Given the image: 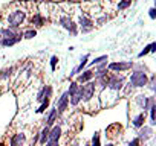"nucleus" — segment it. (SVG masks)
Here are the masks:
<instances>
[{
	"instance_id": "1",
	"label": "nucleus",
	"mask_w": 156,
	"mask_h": 146,
	"mask_svg": "<svg viewBox=\"0 0 156 146\" xmlns=\"http://www.w3.org/2000/svg\"><path fill=\"white\" fill-rule=\"evenodd\" d=\"M147 82H148V76L145 70H135L129 78V85L132 88H142L147 85Z\"/></svg>"
},
{
	"instance_id": "2",
	"label": "nucleus",
	"mask_w": 156,
	"mask_h": 146,
	"mask_svg": "<svg viewBox=\"0 0 156 146\" xmlns=\"http://www.w3.org/2000/svg\"><path fill=\"white\" fill-rule=\"evenodd\" d=\"M26 20V11L25 9H16L12 12H9L8 18H6V23L9 28H20Z\"/></svg>"
},
{
	"instance_id": "3",
	"label": "nucleus",
	"mask_w": 156,
	"mask_h": 146,
	"mask_svg": "<svg viewBox=\"0 0 156 146\" xmlns=\"http://www.w3.org/2000/svg\"><path fill=\"white\" fill-rule=\"evenodd\" d=\"M95 91H97V82H95V81L84 82V84L81 85V90H80L81 102H84V104L90 102V101L95 98Z\"/></svg>"
},
{
	"instance_id": "4",
	"label": "nucleus",
	"mask_w": 156,
	"mask_h": 146,
	"mask_svg": "<svg viewBox=\"0 0 156 146\" xmlns=\"http://www.w3.org/2000/svg\"><path fill=\"white\" fill-rule=\"evenodd\" d=\"M124 81H126V78H124L122 75H118V73H109L107 87H109L112 91H119V90H122V87H124Z\"/></svg>"
},
{
	"instance_id": "5",
	"label": "nucleus",
	"mask_w": 156,
	"mask_h": 146,
	"mask_svg": "<svg viewBox=\"0 0 156 146\" xmlns=\"http://www.w3.org/2000/svg\"><path fill=\"white\" fill-rule=\"evenodd\" d=\"M58 23H60V26L64 28L72 37H75V35L78 34V25H76L69 15H61L60 20H58Z\"/></svg>"
},
{
	"instance_id": "6",
	"label": "nucleus",
	"mask_w": 156,
	"mask_h": 146,
	"mask_svg": "<svg viewBox=\"0 0 156 146\" xmlns=\"http://www.w3.org/2000/svg\"><path fill=\"white\" fill-rule=\"evenodd\" d=\"M130 68H133V61H116V62L107 64V70L109 71H115V73L127 71Z\"/></svg>"
},
{
	"instance_id": "7",
	"label": "nucleus",
	"mask_w": 156,
	"mask_h": 146,
	"mask_svg": "<svg viewBox=\"0 0 156 146\" xmlns=\"http://www.w3.org/2000/svg\"><path fill=\"white\" fill-rule=\"evenodd\" d=\"M78 26H80V31L83 34H89L90 31H94L95 25H94V20L89 18L87 15H80V18H78Z\"/></svg>"
},
{
	"instance_id": "8",
	"label": "nucleus",
	"mask_w": 156,
	"mask_h": 146,
	"mask_svg": "<svg viewBox=\"0 0 156 146\" xmlns=\"http://www.w3.org/2000/svg\"><path fill=\"white\" fill-rule=\"evenodd\" d=\"M69 107V95L67 91H64L60 98H58V102H57V113H58V117L67 110Z\"/></svg>"
},
{
	"instance_id": "9",
	"label": "nucleus",
	"mask_w": 156,
	"mask_h": 146,
	"mask_svg": "<svg viewBox=\"0 0 156 146\" xmlns=\"http://www.w3.org/2000/svg\"><path fill=\"white\" fill-rule=\"evenodd\" d=\"M139 131H138V138H139V141H147V140H150L151 137H153V128L151 126H147V125H142L141 128H138Z\"/></svg>"
},
{
	"instance_id": "10",
	"label": "nucleus",
	"mask_w": 156,
	"mask_h": 146,
	"mask_svg": "<svg viewBox=\"0 0 156 146\" xmlns=\"http://www.w3.org/2000/svg\"><path fill=\"white\" fill-rule=\"evenodd\" d=\"M94 76H95V71H94L92 68H87V70H84L83 73H78V76H76V82H78V84L89 82V81H92V79H94Z\"/></svg>"
},
{
	"instance_id": "11",
	"label": "nucleus",
	"mask_w": 156,
	"mask_h": 146,
	"mask_svg": "<svg viewBox=\"0 0 156 146\" xmlns=\"http://www.w3.org/2000/svg\"><path fill=\"white\" fill-rule=\"evenodd\" d=\"M19 34H22L19 28H9L8 26V28L0 29V37H2V38H11V37H16Z\"/></svg>"
},
{
	"instance_id": "12",
	"label": "nucleus",
	"mask_w": 156,
	"mask_h": 146,
	"mask_svg": "<svg viewBox=\"0 0 156 146\" xmlns=\"http://www.w3.org/2000/svg\"><path fill=\"white\" fill-rule=\"evenodd\" d=\"M87 59H89V55H87V53L81 56L80 64H78V65H76V67H75V68L70 71V78H72V76H75V75H78V73H81V71L84 70V67L87 65Z\"/></svg>"
},
{
	"instance_id": "13",
	"label": "nucleus",
	"mask_w": 156,
	"mask_h": 146,
	"mask_svg": "<svg viewBox=\"0 0 156 146\" xmlns=\"http://www.w3.org/2000/svg\"><path fill=\"white\" fill-rule=\"evenodd\" d=\"M22 38H23L22 34H19V35H16V37H11V38H2V47H11V46L20 43Z\"/></svg>"
},
{
	"instance_id": "14",
	"label": "nucleus",
	"mask_w": 156,
	"mask_h": 146,
	"mask_svg": "<svg viewBox=\"0 0 156 146\" xmlns=\"http://www.w3.org/2000/svg\"><path fill=\"white\" fill-rule=\"evenodd\" d=\"M61 138V126L60 125H52L49 129V138L48 140H58Z\"/></svg>"
},
{
	"instance_id": "15",
	"label": "nucleus",
	"mask_w": 156,
	"mask_h": 146,
	"mask_svg": "<svg viewBox=\"0 0 156 146\" xmlns=\"http://www.w3.org/2000/svg\"><path fill=\"white\" fill-rule=\"evenodd\" d=\"M26 141V135L23 132H19V134H14L11 137V146H23Z\"/></svg>"
},
{
	"instance_id": "16",
	"label": "nucleus",
	"mask_w": 156,
	"mask_h": 146,
	"mask_svg": "<svg viewBox=\"0 0 156 146\" xmlns=\"http://www.w3.org/2000/svg\"><path fill=\"white\" fill-rule=\"evenodd\" d=\"M132 123H133V126H135V128H141L142 125H145V113L142 111V113L136 114V116L133 117Z\"/></svg>"
},
{
	"instance_id": "17",
	"label": "nucleus",
	"mask_w": 156,
	"mask_h": 146,
	"mask_svg": "<svg viewBox=\"0 0 156 146\" xmlns=\"http://www.w3.org/2000/svg\"><path fill=\"white\" fill-rule=\"evenodd\" d=\"M57 119H58V113H57V108H52L51 111H49V114H48V117H46V126H52L55 122H57Z\"/></svg>"
},
{
	"instance_id": "18",
	"label": "nucleus",
	"mask_w": 156,
	"mask_h": 146,
	"mask_svg": "<svg viewBox=\"0 0 156 146\" xmlns=\"http://www.w3.org/2000/svg\"><path fill=\"white\" fill-rule=\"evenodd\" d=\"M44 22H46V18H44L40 12L34 14V15H32V18H31V23H32L34 26H37V28H41V26L44 25Z\"/></svg>"
},
{
	"instance_id": "19",
	"label": "nucleus",
	"mask_w": 156,
	"mask_h": 146,
	"mask_svg": "<svg viewBox=\"0 0 156 146\" xmlns=\"http://www.w3.org/2000/svg\"><path fill=\"white\" fill-rule=\"evenodd\" d=\"M150 52H151V53H153V52H156V43H154V41H153V43H150V44H147V46H145V47L138 53V58H144V56H145L147 53H150Z\"/></svg>"
},
{
	"instance_id": "20",
	"label": "nucleus",
	"mask_w": 156,
	"mask_h": 146,
	"mask_svg": "<svg viewBox=\"0 0 156 146\" xmlns=\"http://www.w3.org/2000/svg\"><path fill=\"white\" fill-rule=\"evenodd\" d=\"M49 129H51V126H44V128L40 131V134H38V141H40V144H44V143L48 141V138H49Z\"/></svg>"
},
{
	"instance_id": "21",
	"label": "nucleus",
	"mask_w": 156,
	"mask_h": 146,
	"mask_svg": "<svg viewBox=\"0 0 156 146\" xmlns=\"http://www.w3.org/2000/svg\"><path fill=\"white\" fill-rule=\"evenodd\" d=\"M80 90H81V84H78L76 81H72L70 85H69V88H67V95L69 96L70 95H78V93H80Z\"/></svg>"
},
{
	"instance_id": "22",
	"label": "nucleus",
	"mask_w": 156,
	"mask_h": 146,
	"mask_svg": "<svg viewBox=\"0 0 156 146\" xmlns=\"http://www.w3.org/2000/svg\"><path fill=\"white\" fill-rule=\"evenodd\" d=\"M22 37H23L25 40H31V38H34V37H37V31H35L34 28H29V29H25V31L22 32Z\"/></svg>"
},
{
	"instance_id": "23",
	"label": "nucleus",
	"mask_w": 156,
	"mask_h": 146,
	"mask_svg": "<svg viewBox=\"0 0 156 146\" xmlns=\"http://www.w3.org/2000/svg\"><path fill=\"white\" fill-rule=\"evenodd\" d=\"M135 104H136L141 110H144V107H145V104H147V96H144V95H138V96L135 98Z\"/></svg>"
},
{
	"instance_id": "24",
	"label": "nucleus",
	"mask_w": 156,
	"mask_h": 146,
	"mask_svg": "<svg viewBox=\"0 0 156 146\" xmlns=\"http://www.w3.org/2000/svg\"><path fill=\"white\" fill-rule=\"evenodd\" d=\"M80 102H81L80 93H78V95H70V96H69V105H70V107H76Z\"/></svg>"
},
{
	"instance_id": "25",
	"label": "nucleus",
	"mask_w": 156,
	"mask_h": 146,
	"mask_svg": "<svg viewBox=\"0 0 156 146\" xmlns=\"http://www.w3.org/2000/svg\"><path fill=\"white\" fill-rule=\"evenodd\" d=\"M49 104H51V99H44L43 102H41V105L38 107V110H37V113L38 114H41V113H44L48 108H49Z\"/></svg>"
},
{
	"instance_id": "26",
	"label": "nucleus",
	"mask_w": 156,
	"mask_h": 146,
	"mask_svg": "<svg viewBox=\"0 0 156 146\" xmlns=\"http://www.w3.org/2000/svg\"><path fill=\"white\" fill-rule=\"evenodd\" d=\"M132 2H133V0H121V2L118 3V9H119V11H124V9H127V8L132 5Z\"/></svg>"
},
{
	"instance_id": "27",
	"label": "nucleus",
	"mask_w": 156,
	"mask_h": 146,
	"mask_svg": "<svg viewBox=\"0 0 156 146\" xmlns=\"http://www.w3.org/2000/svg\"><path fill=\"white\" fill-rule=\"evenodd\" d=\"M12 70H14L12 67L0 70V78H2V79H6V78H9V76H11V73H12Z\"/></svg>"
},
{
	"instance_id": "28",
	"label": "nucleus",
	"mask_w": 156,
	"mask_h": 146,
	"mask_svg": "<svg viewBox=\"0 0 156 146\" xmlns=\"http://www.w3.org/2000/svg\"><path fill=\"white\" fill-rule=\"evenodd\" d=\"M107 59H109V58H107V55H101V56H97V58H95V59H94V61L89 64V65H90V67H94V65H98L100 62L107 61Z\"/></svg>"
},
{
	"instance_id": "29",
	"label": "nucleus",
	"mask_w": 156,
	"mask_h": 146,
	"mask_svg": "<svg viewBox=\"0 0 156 146\" xmlns=\"http://www.w3.org/2000/svg\"><path fill=\"white\" fill-rule=\"evenodd\" d=\"M153 105H156L154 98H153V96H148V98H147V104H145V107H144V113H145V111H148Z\"/></svg>"
},
{
	"instance_id": "30",
	"label": "nucleus",
	"mask_w": 156,
	"mask_h": 146,
	"mask_svg": "<svg viewBox=\"0 0 156 146\" xmlns=\"http://www.w3.org/2000/svg\"><path fill=\"white\" fill-rule=\"evenodd\" d=\"M90 146H101V141H100V132H95V134H94Z\"/></svg>"
},
{
	"instance_id": "31",
	"label": "nucleus",
	"mask_w": 156,
	"mask_h": 146,
	"mask_svg": "<svg viewBox=\"0 0 156 146\" xmlns=\"http://www.w3.org/2000/svg\"><path fill=\"white\" fill-rule=\"evenodd\" d=\"M51 98H52V87L44 85V99H51Z\"/></svg>"
},
{
	"instance_id": "32",
	"label": "nucleus",
	"mask_w": 156,
	"mask_h": 146,
	"mask_svg": "<svg viewBox=\"0 0 156 146\" xmlns=\"http://www.w3.org/2000/svg\"><path fill=\"white\" fill-rule=\"evenodd\" d=\"M37 101H38V102H43V101H44V85L38 90V93H37Z\"/></svg>"
},
{
	"instance_id": "33",
	"label": "nucleus",
	"mask_w": 156,
	"mask_h": 146,
	"mask_svg": "<svg viewBox=\"0 0 156 146\" xmlns=\"http://www.w3.org/2000/svg\"><path fill=\"white\" fill-rule=\"evenodd\" d=\"M109 61V59H107ZM107 61H103V62H100L98 65H95V71H98V70H104V68H107Z\"/></svg>"
},
{
	"instance_id": "34",
	"label": "nucleus",
	"mask_w": 156,
	"mask_h": 146,
	"mask_svg": "<svg viewBox=\"0 0 156 146\" xmlns=\"http://www.w3.org/2000/svg\"><path fill=\"white\" fill-rule=\"evenodd\" d=\"M107 20H109V17H107V15H103V17L97 18V22H95V23H97L98 26H101V25H104V23H106Z\"/></svg>"
},
{
	"instance_id": "35",
	"label": "nucleus",
	"mask_w": 156,
	"mask_h": 146,
	"mask_svg": "<svg viewBox=\"0 0 156 146\" xmlns=\"http://www.w3.org/2000/svg\"><path fill=\"white\" fill-rule=\"evenodd\" d=\"M57 62H58V56H51V68L52 70H55V67H57Z\"/></svg>"
},
{
	"instance_id": "36",
	"label": "nucleus",
	"mask_w": 156,
	"mask_h": 146,
	"mask_svg": "<svg viewBox=\"0 0 156 146\" xmlns=\"http://www.w3.org/2000/svg\"><path fill=\"white\" fill-rule=\"evenodd\" d=\"M139 144H141L139 138H138V137H135V138H132V140L129 141V144H127V146H139Z\"/></svg>"
},
{
	"instance_id": "37",
	"label": "nucleus",
	"mask_w": 156,
	"mask_h": 146,
	"mask_svg": "<svg viewBox=\"0 0 156 146\" xmlns=\"http://www.w3.org/2000/svg\"><path fill=\"white\" fill-rule=\"evenodd\" d=\"M44 144L46 146H60V141L58 140H48Z\"/></svg>"
},
{
	"instance_id": "38",
	"label": "nucleus",
	"mask_w": 156,
	"mask_h": 146,
	"mask_svg": "<svg viewBox=\"0 0 156 146\" xmlns=\"http://www.w3.org/2000/svg\"><path fill=\"white\" fill-rule=\"evenodd\" d=\"M148 15H150L151 20H154V18H156V9H154V8H150V9H148Z\"/></svg>"
},
{
	"instance_id": "39",
	"label": "nucleus",
	"mask_w": 156,
	"mask_h": 146,
	"mask_svg": "<svg viewBox=\"0 0 156 146\" xmlns=\"http://www.w3.org/2000/svg\"><path fill=\"white\" fill-rule=\"evenodd\" d=\"M104 146H113V144H112V143H107V144H104Z\"/></svg>"
},
{
	"instance_id": "40",
	"label": "nucleus",
	"mask_w": 156,
	"mask_h": 146,
	"mask_svg": "<svg viewBox=\"0 0 156 146\" xmlns=\"http://www.w3.org/2000/svg\"><path fill=\"white\" fill-rule=\"evenodd\" d=\"M0 47H2V37H0Z\"/></svg>"
},
{
	"instance_id": "41",
	"label": "nucleus",
	"mask_w": 156,
	"mask_h": 146,
	"mask_svg": "<svg viewBox=\"0 0 156 146\" xmlns=\"http://www.w3.org/2000/svg\"><path fill=\"white\" fill-rule=\"evenodd\" d=\"M86 146H90V144H86Z\"/></svg>"
}]
</instances>
